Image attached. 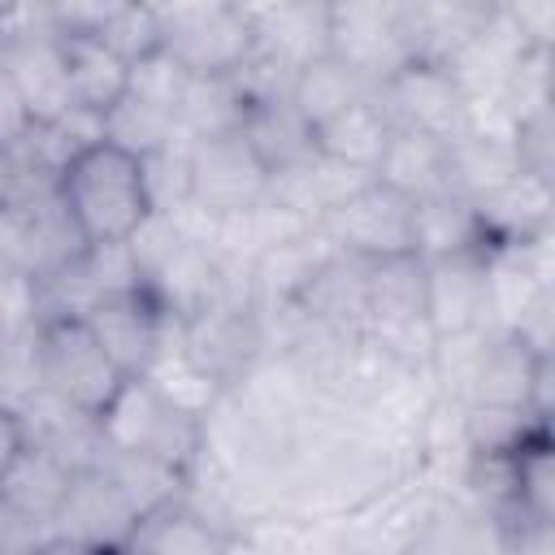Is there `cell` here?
Masks as SVG:
<instances>
[{"label": "cell", "mask_w": 555, "mask_h": 555, "mask_svg": "<svg viewBox=\"0 0 555 555\" xmlns=\"http://www.w3.org/2000/svg\"><path fill=\"white\" fill-rule=\"evenodd\" d=\"M61 212L69 217L82 247H121L156 212L143 156L100 139L78 152L52 182Z\"/></svg>", "instance_id": "obj_1"}, {"label": "cell", "mask_w": 555, "mask_h": 555, "mask_svg": "<svg viewBox=\"0 0 555 555\" xmlns=\"http://www.w3.org/2000/svg\"><path fill=\"white\" fill-rule=\"evenodd\" d=\"M35 377L43 395L61 399L65 408L82 412L95 425L117 399V390L130 382L108 360V351L78 312H56L35 321Z\"/></svg>", "instance_id": "obj_2"}, {"label": "cell", "mask_w": 555, "mask_h": 555, "mask_svg": "<svg viewBox=\"0 0 555 555\" xmlns=\"http://www.w3.org/2000/svg\"><path fill=\"white\" fill-rule=\"evenodd\" d=\"M100 438L108 451L143 455L186 477L204 451V416L165 399L147 377H130L100 416Z\"/></svg>", "instance_id": "obj_3"}, {"label": "cell", "mask_w": 555, "mask_h": 555, "mask_svg": "<svg viewBox=\"0 0 555 555\" xmlns=\"http://www.w3.org/2000/svg\"><path fill=\"white\" fill-rule=\"evenodd\" d=\"M160 52L186 78H230L256 52V30L243 4L225 0H173L156 4Z\"/></svg>", "instance_id": "obj_4"}, {"label": "cell", "mask_w": 555, "mask_h": 555, "mask_svg": "<svg viewBox=\"0 0 555 555\" xmlns=\"http://www.w3.org/2000/svg\"><path fill=\"white\" fill-rule=\"evenodd\" d=\"M173 338L182 347V356L208 373L221 390H230L234 382H243L269 351L264 343V317L251 299L243 295H221L212 304H204L199 312L173 321Z\"/></svg>", "instance_id": "obj_5"}, {"label": "cell", "mask_w": 555, "mask_h": 555, "mask_svg": "<svg viewBox=\"0 0 555 555\" xmlns=\"http://www.w3.org/2000/svg\"><path fill=\"white\" fill-rule=\"evenodd\" d=\"M317 230L330 238L338 256L360 264L416 256V204L377 178H369L338 208H330L317 221Z\"/></svg>", "instance_id": "obj_6"}, {"label": "cell", "mask_w": 555, "mask_h": 555, "mask_svg": "<svg viewBox=\"0 0 555 555\" xmlns=\"http://www.w3.org/2000/svg\"><path fill=\"white\" fill-rule=\"evenodd\" d=\"M330 56L377 91L412 61L408 4H330Z\"/></svg>", "instance_id": "obj_7"}, {"label": "cell", "mask_w": 555, "mask_h": 555, "mask_svg": "<svg viewBox=\"0 0 555 555\" xmlns=\"http://www.w3.org/2000/svg\"><path fill=\"white\" fill-rule=\"evenodd\" d=\"M78 317L91 325V334L100 338V347L126 377H147V369L156 364V356L169 338V325H173V317L147 286H126V291L100 295Z\"/></svg>", "instance_id": "obj_8"}, {"label": "cell", "mask_w": 555, "mask_h": 555, "mask_svg": "<svg viewBox=\"0 0 555 555\" xmlns=\"http://www.w3.org/2000/svg\"><path fill=\"white\" fill-rule=\"evenodd\" d=\"M264 199H269V169L238 130L191 143V199H186L191 208L208 217H230Z\"/></svg>", "instance_id": "obj_9"}, {"label": "cell", "mask_w": 555, "mask_h": 555, "mask_svg": "<svg viewBox=\"0 0 555 555\" xmlns=\"http://www.w3.org/2000/svg\"><path fill=\"white\" fill-rule=\"evenodd\" d=\"M377 100L395 130H416V134H429L442 143H455L464 134L468 100L442 65L408 61L395 78H386L377 87Z\"/></svg>", "instance_id": "obj_10"}, {"label": "cell", "mask_w": 555, "mask_h": 555, "mask_svg": "<svg viewBox=\"0 0 555 555\" xmlns=\"http://www.w3.org/2000/svg\"><path fill=\"white\" fill-rule=\"evenodd\" d=\"M139 520L143 516L126 499V490L100 464H87V468H74V481H69V490L61 499V512L52 520V533L78 538V542H91V546H108V551L126 555Z\"/></svg>", "instance_id": "obj_11"}, {"label": "cell", "mask_w": 555, "mask_h": 555, "mask_svg": "<svg viewBox=\"0 0 555 555\" xmlns=\"http://www.w3.org/2000/svg\"><path fill=\"white\" fill-rule=\"evenodd\" d=\"M425 321H429L434 338L490 330L486 247H468V251L425 260Z\"/></svg>", "instance_id": "obj_12"}, {"label": "cell", "mask_w": 555, "mask_h": 555, "mask_svg": "<svg viewBox=\"0 0 555 555\" xmlns=\"http://www.w3.org/2000/svg\"><path fill=\"white\" fill-rule=\"evenodd\" d=\"M468 204H473V217H477L486 243H529V238L551 234L555 186H551V178L520 169L507 182L473 195Z\"/></svg>", "instance_id": "obj_13"}, {"label": "cell", "mask_w": 555, "mask_h": 555, "mask_svg": "<svg viewBox=\"0 0 555 555\" xmlns=\"http://www.w3.org/2000/svg\"><path fill=\"white\" fill-rule=\"evenodd\" d=\"M69 104L91 117H108L130 95V65L113 56L95 35H56Z\"/></svg>", "instance_id": "obj_14"}, {"label": "cell", "mask_w": 555, "mask_h": 555, "mask_svg": "<svg viewBox=\"0 0 555 555\" xmlns=\"http://www.w3.org/2000/svg\"><path fill=\"white\" fill-rule=\"evenodd\" d=\"M256 30V48L291 65L295 74L330 52V4L286 0V4H243Z\"/></svg>", "instance_id": "obj_15"}, {"label": "cell", "mask_w": 555, "mask_h": 555, "mask_svg": "<svg viewBox=\"0 0 555 555\" xmlns=\"http://www.w3.org/2000/svg\"><path fill=\"white\" fill-rule=\"evenodd\" d=\"M230 538L234 533L208 520L195 503L173 499L139 520L126 555H225Z\"/></svg>", "instance_id": "obj_16"}, {"label": "cell", "mask_w": 555, "mask_h": 555, "mask_svg": "<svg viewBox=\"0 0 555 555\" xmlns=\"http://www.w3.org/2000/svg\"><path fill=\"white\" fill-rule=\"evenodd\" d=\"M373 178L403 191L412 204L434 199V195H455L451 191V143L416 134V130H395Z\"/></svg>", "instance_id": "obj_17"}, {"label": "cell", "mask_w": 555, "mask_h": 555, "mask_svg": "<svg viewBox=\"0 0 555 555\" xmlns=\"http://www.w3.org/2000/svg\"><path fill=\"white\" fill-rule=\"evenodd\" d=\"M390 134H395V126H390V117H386V108H382V100L373 91V95L356 100L351 108H343L338 117H330L325 126H317L312 130V147L321 156L347 165V169L377 173V160H382Z\"/></svg>", "instance_id": "obj_18"}, {"label": "cell", "mask_w": 555, "mask_h": 555, "mask_svg": "<svg viewBox=\"0 0 555 555\" xmlns=\"http://www.w3.org/2000/svg\"><path fill=\"white\" fill-rule=\"evenodd\" d=\"M238 134H243L247 147L260 156V165L269 169V178L282 173V169H291V165H299L304 156L317 152V147H312V130H308V121L291 108V100H273V104L247 108Z\"/></svg>", "instance_id": "obj_19"}, {"label": "cell", "mask_w": 555, "mask_h": 555, "mask_svg": "<svg viewBox=\"0 0 555 555\" xmlns=\"http://www.w3.org/2000/svg\"><path fill=\"white\" fill-rule=\"evenodd\" d=\"M364 95H373V87L364 78H356L343 61H334L330 52L317 56V61H308L295 74V82H291V108L308 121V130L325 126L330 117H338L343 108H351Z\"/></svg>", "instance_id": "obj_20"}, {"label": "cell", "mask_w": 555, "mask_h": 555, "mask_svg": "<svg viewBox=\"0 0 555 555\" xmlns=\"http://www.w3.org/2000/svg\"><path fill=\"white\" fill-rule=\"evenodd\" d=\"M69 481H74V468L61 455H52L39 442H30L17 455V464L9 468V477L0 481V494L13 499L17 507H26L30 516H39V520L52 525L56 512H61V499H65Z\"/></svg>", "instance_id": "obj_21"}, {"label": "cell", "mask_w": 555, "mask_h": 555, "mask_svg": "<svg viewBox=\"0 0 555 555\" xmlns=\"http://www.w3.org/2000/svg\"><path fill=\"white\" fill-rule=\"evenodd\" d=\"M468 247H486V238L464 195L416 199V256L421 260H438V256L468 251Z\"/></svg>", "instance_id": "obj_22"}, {"label": "cell", "mask_w": 555, "mask_h": 555, "mask_svg": "<svg viewBox=\"0 0 555 555\" xmlns=\"http://www.w3.org/2000/svg\"><path fill=\"white\" fill-rule=\"evenodd\" d=\"M243 95L234 78H186V91L178 100V130L186 139H217L234 134L243 126Z\"/></svg>", "instance_id": "obj_23"}, {"label": "cell", "mask_w": 555, "mask_h": 555, "mask_svg": "<svg viewBox=\"0 0 555 555\" xmlns=\"http://www.w3.org/2000/svg\"><path fill=\"white\" fill-rule=\"evenodd\" d=\"M95 39L121 56L130 69L143 65L147 56L160 52V22H156V4H130V0H113L104 22L95 26Z\"/></svg>", "instance_id": "obj_24"}, {"label": "cell", "mask_w": 555, "mask_h": 555, "mask_svg": "<svg viewBox=\"0 0 555 555\" xmlns=\"http://www.w3.org/2000/svg\"><path fill=\"white\" fill-rule=\"evenodd\" d=\"M173 134H178V121H173L169 113H160V108L134 100V95H126V100L104 117V139L117 143V147H126V152H134V156L160 152Z\"/></svg>", "instance_id": "obj_25"}, {"label": "cell", "mask_w": 555, "mask_h": 555, "mask_svg": "<svg viewBox=\"0 0 555 555\" xmlns=\"http://www.w3.org/2000/svg\"><path fill=\"white\" fill-rule=\"evenodd\" d=\"M182 91H186V74H182L165 52H156V56H147L143 65L130 69V95L143 100V104H152V108H160V113H169L173 121H178V100H182Z\"/></svg>", "instance_id": "obj_26"}, {"label": "cell", "mask_w": 555, "mask_h": 555, "mask_svg": "<svg viewBox=\"0 0 555 555\" xmlns=\"http://www.w3.org/2000/svg\"><path fill=\"white\" fill-rule=\"evenodd\" d=\"M52 538V525L0 494V555H35Z\"/></svg>", "instance_id": "obj_27"}, {"label": "cell", "mask_w": 555, "mask_h": 555, "mask_svg": "<svg viewBox=\"0 0 555 555\" xmlns=\"http://www.w3.org/2000/svg\"><path fill=\"white\" fill-rule=\"evenodd\" d=\"M30 130H35V121H30V113H26L22 95H17V87L9 82L4 65H0V152H13Z\"/></svg>", "instance_id": "obj_28"}, {"label": "cell", "mask_w": 555, "mask_h": 555, "mask_svg": "<svg viewBox=\"0 0 555 555\" xmlns=\"http://www.w3.org/2000/svg\"><path fill=\"white\" fill-rule=\"evenodd\" d=\"M30 447V429H26V416L17 403L0 399V481L9 477V468L17 464V455Z\"/></svg>", "instance_id": "obj_29"}, {"label": "cell", "mask_w": 555, "mask_h": 555, "mask_svg": "<svg viewBox=\"0 0 555 555\" xmlns=\"http://www.w3.org/2000/svg\"><path fill=\"white\" fill-rule=\"evenodd\" d=\"M35 555H121V551H108V546H91V542H78V538H61V533H52Z\"/></svg>", "instance_id": "obj_30"}, {"label": "cell", "mask_w": 555, "mask_h": 555, "mask_svg": "<svg viewBox=\"0 0 555 555\" xmlns=\"http://www.w3.org/2000/svg\"><path fill=\"white\" fill-rule=\"evenodd\" d=\"M0 399H9V334L0 330Z\"/></svg>", "instance_id": "obj_31"}]
</instances>
